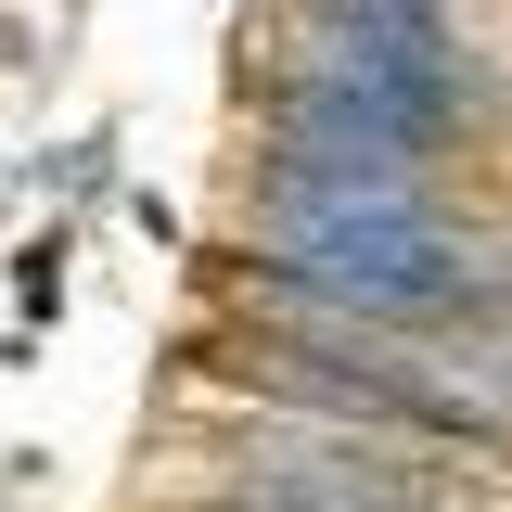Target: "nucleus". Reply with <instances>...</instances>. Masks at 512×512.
Masks as SVG:
<instances>
[{
  "label": "nucleus",
  "instance_id": "1",
  "mask_svg": "<svg viewBox=\"0 0 512 512\" xmlns=\"http://www.w3.org/2000/svg\"><path fill=\"white\" fill-rule=\"evenodd\" d=\"M13 308H26V320H52V308H64V231L13 244Z\"/></svg>",
  "mask_w": 512,
  "mask_h": 512
}]
</instances>
